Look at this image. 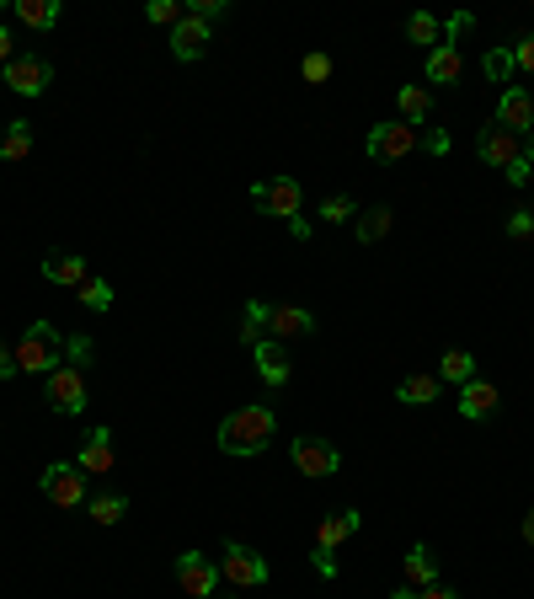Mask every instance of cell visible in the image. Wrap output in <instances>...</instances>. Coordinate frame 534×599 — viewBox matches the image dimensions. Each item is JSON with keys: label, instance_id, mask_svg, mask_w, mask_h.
Listing matches in <instances>:
<instances>
[{"label": "cell", "instance_id": "obj_25", "mask_svg": "<svg viewBox=\"0 0 534 599\" xmlns=\"http://www.w3.org/2000/svg\"><path fill=\"white\" fill-rule=\"evenodd\" d=\"M438 380H449V386H465V380H476V359H470L465 348H449L444 364H438Z\"/></svg>", "mask_w": 534, "mask_h": 599}, {"label": "cell", "instance_id": "obj_8", "mask_svg": "<svg viewBox=\"0 0 534 599\" xmlns=\"http://www.w3.org/2000/svg\"><path fill=\"white\" fill-rule=\"evenodd\" d=\"M43 396H49V407L59 412H86V370H75V364H59V370L49 375V386H43Z\"/></svg>", "mask_w": 534, "mask_h": 599}, {"label": "cell", "instance_id": "obj_42", "mask_svg": "<svg viewBox=\"0 0 534 599\" xmlns=\"http://www.w3.org/2000/svg\"><path fill=\"white\" fill-rule=\"evenodd\" d=\"M11 375H17V353L0 343V380H11Z\"/></svg>", "mask_w": 534, "mask_h": 599}, {"label": "cell", "instance_id": "obj_31", "mask_svg": "<svg viewBox=\"0 0 534 599\" xmlns=\"http://www.w3.org/2000/svg\"><path fill=\"white\" fill-rule=\"evenodd\" d=\"M75 295H81L86 311H107V305H113V289H107V279H86Z\"/></svg>", "mask_w": 534, "mask_h": 599}, {"label": "cell", "instance_id": "obj_43", "mask_svg": "<svg viewBox=\"0 0 534 599\" xmlns=\"http://www.w3.org/2000/svg\"><path fill=\"white\" fill-rule=\"evenodd\" d=\"M316 567H321V573H326V578H332V573H337V562H332V551H321V546H316Z\"/></svg>", "mask_w": 534, "mask_h": 599}, {"label": "cell", "instance_id": "obj_4", "mask_svg": "<svg viewBox=\"0 0 534 599\" xmlns=\"http://www.w3.org/2000/svg\"><path fill=\"white\" fill-rule=\"evenodd\" d=\"M219 578L235 583V589H262V583H267V557H262V551H251V546H241V541H230L225 557H219Z\"/></svg>", "mask_w": 534, "mask_h": 599}, {"label": "cell", "instance_id": "obj_45", "mask_svg": "<svg viewBox=\"0 0 534 599\" xmlns=\"http://www.w3.org/2000/svg\"><path fill=\"white\" fill-rule=\"evenodd\" d=\"M417 599H460V594H449V589H438V583H433V589H422Z\"/></svg>", "mask_w": 534, "mask_h": 599}, {"label": "cell", "instance_id": "obj_47", "mask_svg": "<svg viewBox=\"0 0 534 599\" xmlns=\"http://www.w3.org/2000/svg\"><path fill=\"white\" fill-rule=\"evenodd\" d=\"M524 161L534 166V134H529V140H524Z\"/></svg>", "mask_w": 534, "mask_h": 599}, {"label": "cell", "instance_id": "obj_14", "mask_svg": "<svg viewBox=\"0 0 534 599\" xmlns=\"http://www.w3.org/2000/svg\"><path fill=\"white\" fill-rule=\"evenodd\" d=\"M171 54H177L182 65H193V59H203V54H209V22L182 17L177 27H171Z\"/></svg>", "mask_w": 534, "mask_h": 599}, {"label": "cell", "instance_id": "obj_33", "mask_svg": "<svg viewBox=\"0 0 534 599\" xmlns=\"http://www.w3.org/2000/svg\"><path fill=\"white\" fill-rule=\"evenodd\" d=\"M65 353H70L75 370H91V359H97V343H91V337H65Z\"/></svg>", "mask_w": 534, "mask_h": 599}, {"label": "cell", "instance_id": "obj_18", "mask_svg": "<svg viewBox=\"0 0 534 599\" xmlns=\"http://www.w3.org/2000/svg\"><path fill=\"white\" fill-rule=\"evenodd\" d=\"M43 279H49V284H65V289H81L91 273H86V257H75V252H49V257H43Z\"/></svg>", "mask_w": 534, "mask_h": 599}, {"label": "cell", "instance_id": "obj_44", "mask_svg": "<svg viewBox=\"0 0 534 599\" xmlns=\"http://www.w3.org/2000/svg\"><path fill=\"white\" fill-rule=\"evenodd\" d=\"M11 59H17V54H11V33L0 27V65H11Z\"/></svg>", "mask_w": 534, "mask_h": 599}, {"label": "cell", "instance_id": "obj_48", "mask_svg": "<svg viewBox=\"0 0 534 599\" xmlns=\"http://www.w3.org/2000/svg\"><path fill=\"white\" fill-rule=\"evenodd\" d=\"M529 214H534V204H529Z\"/></svg>", "mask_w": 534, "mask_h": 599}, {"label": "cell", "instance_id": "obj_40", "mask_svg": "<svg viewBox=\"0 0 534 599\" xmlns=\"http://www.w3.org/2000/svg\"><path fill=\"white\" fill-rule=\"evenodd\" d=\"M422 145H428V156H449V134L444 129H428V134H422Z\"/></svg>", "mask_w": 534, "mask_h": 599}, {"label": "cell", "instance_id": "obj_29", "mask_svg": "<svg viewBox=\"0 0 534 599\" xmlns=\"http://www.w3.org/2000/svg\"><path fill=\"white\" fill-rule=\"evenodd\" d=\"M123 514H129V498L123 493H97L91 498V519H97V525H118Z\"/></svg>", "mask_w": 534, "mask_h": 599}, {"label": "cell", "instance_id": "obj_41", "mask_svg": "<svg viewBox=\"0 0 534 599\" xmlns=\"http://www.w3.org/2000/svg\"><path fill=\"white\" fill-rule=\"evenodd\" d=\"M529 172H534V166H529V161H513V166H508V172H502V177H508V182H513V188H524V182H529Z\"/></svg>", "mask_w": 534, "mask_h": 599}, {"label": "cell", "instance_id": "obj_19", "mask_svg": "<svg viewBox=\"0 0 534 599\" xmlns=\"http://www.w3.org/2000/svg\"><path fill=\"white\" fill-rule=\"evenodd\" d=\"M251 353H257V375L267 380V386H284V380H289V348L273 343V337H262Z\"/></svg>", "mask_w": 534, "mask_h": 599}, {"label": "cell", "instance_id": "obj_9", "mask_svg": "<svg viewBox=\"0 0 534 599\" xmlns=\"http://www.w3.org/2000/svg\"><path fill=\"white\" fill-rule=\"evenodd\" d=\"M177 583L187 589V599H214V589H219V562H209L203 551H182V557H177Z\"/></svg>", "mask_w": 534, "mask_h": 599}, {"label": "cell", "instance_id": "obj_16", "mask_svg": "<svg viewBox=\"0 0 534 599\" xmlns=\"http://www.w3.org/2000/svg\"><path fill=\"white\" fill-rule=\"evenodd\" d=\"M86 476L97 471V476H107L113 471V428H86V444H81V460H75Z\"/></svg>", "mask_w": 534, "mask_h": 599}, {"label": "cell", "instance_id": "obj_1", "mask_svg": "<svg viewBox=\"0 0 534 599\" xmlns=\"http://www.w3.org/2000/svg\"><path fill=\"white\" fill-rule=\"evenodd\" d=\"M273 407H235L225 423H219V450L225 455H262L273 444Z\"/></svg>", "mask_w": 534, "mask_h": 599}, {"label": "cell", "instance_id": "obj_2", "mask_svg": "<svg viewBox=\"0 0 534 599\" xmlns=\"http://www.w3.org/2000/svg\"><path fill=\"white\" fill-rule=\"evenodd\" d=\"M65 364V337L54 332V321H33L27 337L17 343V375H43L49 380Z\"/></svg>", "mask_w": 534, "mask_h": 599}, {"label": "cell", "instance_id": "obj_46", "mask_svg": "<svg viewBox=\"0 0 534 599\" xmlns=\"http://www.w3.org/2000/svg\"><path fill=\"white\" fill-rule=\"evenodd\" d=\"M524 541H529V546H534V509H529V514H524Z\"/></svg>", "mask_w": 534, "mask_h": 599}, {"label": "cell", "instance_id": "obj_35", "mask_svg": "<svg viewBox=\"0 0 534 599\" xmlns=\"http://www.w3.org/2000/svg\"><path fill=\"white\" fill-rule=\"evenodd\" d=\"M300 75H305L310 86H321L326 75H332V54H305V59H300Z\"/></svg>", "mask_w": 534, "mask_h": 599}, {"label": "cell", "instance_id": "obj_13", "mask_svg": "<svg viewBox=\"0 0 534 599\" xmlns=\"http://www.w3.org/2000/svg\"><path fill=\"white\" fill-rule=\"evenodd\" d=\"M267 332H273V343H294V337L316 332V316L300 305H267Z\"/></svg>", "mask_w": 534, "mask_h": 599}, {"label": "cell", "instance_id": "obj_32", "mask_svg": "<svg viewBox=\"0 0 534 599\" xmlns=\"http://www.w3.org/2000/svg\"><path fill=\"white\" fill-rule=\"evenodd\" d=\"M145 17H150V22H161V27H177V22L187 17V6H182V0H150Z\"/></svg>", "mask_w": 534, "mask_h": 599}, {"label": "cell", "instance_id": "obj_10", "mask_svg": "<svg viewBox=\"0 0 534 599\" xmlns=\"http://www.w3.org/2000/svg\"><path fill=\"white\" fill-rule=\"evenodd\" d=\"M417 145H422V134L412 124H374L369 129V156L374 161H401V156H412Z\"/></svg>", "mask_w": 534, "mask_h": 599}, {"label": "cell", "instance_id": "obj_39", "mask_svg": "<svg viewBox=\"0 0 534 599\" xmlns=\"http://www.w3.org/2000/svg\"><path fill=\"white\" fill-rule=\"evenodd\" d=\"M508 236H513V241H529V236H534V214H529V209H518L513 220H508Z\"/></svg>", "mask_w": 534, "mask_h": 599}, {"label": "cell", "instance_id": "obj_21", "mask_svg": "<svg viewBox=\"0 0 534 599\" xmlns=\"http://www.w3.org/2000/svg\"><path fill=\"white\" fill-rule=\"evenodd\" d=\"M17 22L22 27H33V33H49V27L59 22V0H17Z\"/></svg>", "mask_w": 534, "mask_h": 599}, {"label": "cell", "instance_id": "obj_3", "mask_svg": "<svg viewBox=\"0 0 534 599\" xmlns=\"http://www.w3.org/2000/svg\"><path fill=\"white\" fill-rule=\"evenodd\" d=\"M0 86H11L17 97H43V91L54 86V65H49V54H38V49L17 54L6 70H0Z\"/></svg>", "mask_w": 534, "mask_h": 599}, {"label": "cell", "instance_id": "obj_12", "mask_svg": "<svg viewBox=\"0 0 534 599\" xmlns=\"http://www.w3.org/2000/svg\"><path fill=\"white\" fill-rule=\"evenodd\" d=\"M497 124H502V129H513V134H524V140L534 134V97H529L524 86H508V91H502V102H497Z\"/></svg>", "mask_w": 534, "mask_h": 599}, {"label": "cell", "instance_id": "obj_17", "mask_svg": "<svg viewBox=\"0 0 534 599\" xmlns=\"http://www.w3.org/2000/svg\"><path fill=\"white\" fill-rule=\"evenodd\" d=\"M358 525H364V514L358 509H337V514H326L321 525H316V546L321 551H337L348 535H358Z\"/></svg>", "mask_w": 534, "mask_h": 599}, {"label": "cell", "instance_id": "obj_20", "mask_svg": "<svg viewBox=\"0 0 534 599\" xmlns=\"http://www.w3.org/2000/svg\"><path fill=\"white\" fill-rule=\"evenodd\" d=\"M428 81L433 86H454V81H460V49H454L449 38L428 54Z\"/></svg>", "mask_w": 534, "mask_h": 599}, {"label": "cell", "instance_id": "obj_15", "mask_svg": "<svg viewBox=\"0 0 534 599\" xmlns=\"http://www.w3.org/2000/svg\"><path fill=\"white\" fill-rule=\"evenodd\" d=\"M497 402H502V396H497V386H492V380H465V386H460V418H470V423H481V418H492V412H497Z\"/></svg>", "mask_w": 534, "mask_h": 599}, {"label": "cell", "instance_id": "obj_26", "mask_svg": "<svg viewBox=\"0 0 534 599\" xmlns=\"http://www.w3.org/2000/svg\"><path fill=\"white\" fill-rule=\"evenodd\" d=\"M390 225H396V214H390L385 204H374V209L358 214V241H364V247H374V241H380Z\"/></svg>", "mask_w": 534, "mask_h": 599}, {"label": "cell", "instance_id": "obj_11", "mask_svg": "<svg viewBox=\"0 0 534 599\" xmlns=\"http://www.w3.org/2000/svg\"><path fill=\"white\" fill-rule=\"evenodd\" d=\"M289 455H294V466H300L305 476H332L337 466H342V455H337V444H326V439H310V434H300L289 444Z\"/></svg>", "mask_w": 534, "mask_h": 599}, {"label": "cell", "instance_id": "obj_23", "mask_svg": "<svg viewBox=\"0 0 534 599\" xmlns=\"http://www.w3.org/2000/svg\"><path fill=\"white\" fill-rule=\"evenodd\" d=\"M396 402H406V407L438 402V375H406L401 386H396Z\"/></svg>", "mask_w": 534, "mask_h": 599}, {"label": "cell", "instance_id": "obj_34", "mask_svg": "<svg viewBox=\"0 0 534 599\" xmlns=\"http://www.w3.org/2000/svg\"><path fill=\"white\" fill-rule=\"evenodd\" d=\"M321 220H326V225H342V220H353V198H348V193H332V198H326V204H321Z\"/></svg>", "mask_w": 534, "mask_h": 599}, {"label": "cell", "instance_id": "obj_6", "mask_svg": "<svg viewBox=\"0 0 534 599\" xmlns=\"http://www.w3.org/2000/svg\"><path fill=\"white\" fill-rule=\"evenodd\" d=\"M43 498L59 503V509H75V503H86V471L81 466H65V460H54L49 471L38 476Z\"/></svg>", "mask_w": 534, "mask_h": 599}, {"label": "cell", "instance_id": "obj_28", "mask_svg": "<svg viewBox=\"0 0 534 599\" xmlns=\"http://www.w3.org/2000/svg\"><path fill=\"white\" fill-rule=\"evenodd\" d=\"M406 38H412V43H428V54L444 43V33H438V17H428V11H412V17H406Z\"/></svg>", "mask_w": 534, "mask_h": 599}, {"label": "cell", "instance_id": "obj_38", "mask_svg": "<svg viewBox=\"0 0 534 599\" xmlns=\"http://www.w3.org/2000/svg\"><path fill=\"white\" fill-rule=\"evenodd\" d=\"M187 17L214 22V17H225V0H193V6H187Z\"/></svg>", "mask_w": 534, "mask_h": 599}, {"label": "cell", "instance_id": "obj_7", "mask_svg": "<svg viewBox=\"0 0 534 599\" xmlns=\"http://www.w3.org/2000/svg\"><path fill=\"white\" fill-rule=\"evenodd\" d=\"M476 156L486 166H502V172H508L513 161H524V134H513V129H502V124H486L476 134Z\"/></svg>", "mask_w": 534, "mask_h": 599}, {"label": "cell", "instance_id": "obj_27", "mask_svg": "<svg viewBox=\"0 0 534 599\" xmlns=\"http://www.w3.org/2000/svg\"><path fill=\"white\" fill-rule=\"evenodd\" d=\"M27 150H33V124H22V118H17V124L0 134V161H22Z\"/></svg>", "mask_w": 534, "mask_h": 599}, {"label": "cell", "instance_id": "obj_22", "mask_svg": "<svg viewBox=\"0 0 534 599\" xmlns=\"http://www.w3.org/2000/svg\"><path fill=\"white\" fill-rule=\"evenodd\" d=\"M406 583H417V589H433V583H438V562H433V551L422 541L406 551Z\"/></svg>", "mask_w": 534, "mask_h": 599}, {"label": "cell", "instance_id": "obj_36", "mask_svg": "<svg viewBox=\"0 0 534 599\" xmlns=\"http://www.w3.org/2000/svg\"><path fill=\"white\" fill-rule=\"evenodd\" d=\"M486 75H492V81H508V75H513V49H492V54H486Z\"/></svg>", "mask_w": 534, "mask_h": 599}, {"label": "cell", "instance_id": "obj_37", "mask_svg": "<svg viewBox=\"0 0 534 599\" xmlns=\"http://www.w3.org/2000/svg\"><path fill=\"white\" fill-rule=\"evenodd\" d=\"M513 70L534 75V33H524V43H513Z\"/></svg>", "mask_w": 534, "mask_h": 599}, {"label": "cell", "instance_id": "obj_30", "mask_svg": "<svg viewBox=\"0 0 534 599\" xmlns=\"http://www.w3.org/2000/svg\"><path fill=\"white\" fill-rule=\"evenodd\" d=\"M267 332V300H246V321H241V343L257 348Z\"/></svg>", "mask_w": 534, "mask_h": 599}, {"label": "cell", "instance_id": "obj_24", "mask_svg": "<svg viewBox=\"0 0 534 599\" xmlns=\"http://www.w3.org/2000/svg\"><path fill=\"white\" fill-rule=\"evenodd\" d=\"M428 113H433V91L428 86H401V124H428Z\"/></svg>", "mask_w": 534, "mask_h": 599}, {"label": "cell", "instance_id": "obj_5", "mask_svg": "<svg viewBox=\"0 0 534 599\" xmlns=\"http://www.w3.org/2000/svg\"><path fill=\"white\" fill-rule=\"evenodd\" d=\"M300 198H305V188L294 177H267V182L251 188V204L262 214H273V220H294V214H300Z\"/></svg>", "mask_w": 534, "mask_h": 599}]
</instances>
